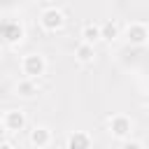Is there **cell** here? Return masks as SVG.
<instances>
[{"label": "cell", "mask_w": 149, "mask_h": 149, "mask_svg": "<svg viewBox=\"0 0 149 149\" xmlns=\"http://www.w3.org/2000/svg\"><path fill=\"white\" fill-rule=\"evenodd\" d=\"M21 70H23L26 77L35 79V77L44 74V70H47V61H44L40 54H28V56H23V61H21Z\"/></svg>", "instance_id": "6da1fadb"}, {"label": "cell", "mask_w": 149, "mask_h": 149, "mask_svg": "<svg viewBox=\"0 0 149 149\" xmlns=\"http://www.w3.org/2000/svg\"><path fill=\"white\" fill-rule=\"evenodd\" d=\"M130 130H133V123H130L128 116L116 114V116L109 119V133H112L114 137H119V140H128V137H130Z\"/></svg>", "instance_id": "7a4b0ae2"}, {"label": "cell", "mask_w": 149, "mask_h": 149, "mask_svg": "<svg viewBox=\"0 0 149 149\" xmlns=\"http://www.w3.org/2000/svg\"><path fill=\"white\" fill-rule=\"evenodd\" d=\"M40 23H42V28L44 30H49V33H54V30H58V28H63V23H65V16H63V12L61 9H44L42 12V16H40Z\"/></svg>", "instance_id": "3957f363"}, {"label": "cell", "mask_w": 149, "mask_h": 149, "mask_svg": "<svg viewBox=\"0 0 149 149\" xmlns=\"http://www.w3.org/2000/svg\"><path fill=\"white\" fill-rule=\"evenodd\" d=\"M126 40L130 44H144L149 40V28L144 23H130L126 30Z\"/></svg>", "instance_id": "277c9868"}, {"label": "cell", "mask_w": 149, "mask_h": 149, "mask_svg": "<svg viewBox=\"0 0 149 149\" xmlns=\"http://www.w3.org/2000/svg\"><path fill=\"white\" fill-rule=\"evenodd\" d=\"M26 126V114L21 109H12L5 114V128L7 130H23Z\"/></svg>", "instance_id": "5b68a950"}, {"label": "cell", "mask_w": 149, "mask_h": 149, "mask_svg": "<svg viewBox=\"0 0 149 149\" xmlns=\"http://www.w3.org/2000/svg\"><path fill=\"white\" fill-rule=\"evenodd\" d=\"M49 142H51V133H49V128L40 126V128H33V130H30V144H33L35 149H44Z\"/></svg>", "instance_id": "8992f818"}, {"label": "cell", "mask_w": 149, "mask_h": 149, "mask_svg": "<svg viewBox=\"0 0 149 149\" xmlns=\"http://www.w3.org/2000/svg\"><path fill=\"white\" fill-rule=\"evenodd\" d=\"M68 149H91V137L86 135V133H79V130H74L70 137H68V144H65Z\"/></svg>", "instance_id": "52a82bcc"}, {"label": "cell", "mask_w": 149, "mask_h": 149, "mask_svg": "<svg viewBox=\"0 0 149 149\" xmlns=\"http://www.w3.org/2000/svg\"><path fill=\"white\" fill-rule=\"evenodd\" d=\"M2 37L7 40V42H19L21 37H23V28L19 26V23H14V21H9V23H5L2 26Z\"/></svg>", "instance_id": "ba28073f"}, {"label": "cell", "mask_w": 149, "mask_h": 149, "mask_svg": "<svg viewBox=\"0 0 149 149\" xmlns=\"http://www.w3.org/2000/svg\"><path fill=\"white\" fill-rule=\"evenodd\" d=\"M98 40H102V33H100V26L98 23H86L81 28V42H88V44H95Z\"/></svg>", "instance_id": "9c48e42d"}, {"label": "cell", "mask_w": 149, "mask_h": 149, "mask_svg": "<svg viewBox=\"0 0 149 149\" xmlns=\"http://www.w3.org/2000/svg\"><path fill=\"white\" fill-rule=\"evenodd\" d=\"M74 56H77V61H81V63H91V61H93V56H95V49H93V44L81 42V44H77Z\"/></svg>", "instance_id": "30bf717a"}, {"label": "cell", "mask_w": 149, "mask_h": 149, "mask_svg": "<svg viewBox=\"0 0 149 149\" xmlns=\"http://www.w3.org/2000/svg\"><path fill=\"white\" fill-rule=\"evenodd\" d=\"M16 93L19 95H23V98H30V95H35L37 93V86H35V79H23V81H19L16 84Z\"/></svg>", "instance_id": "8fae6325"}, {"label": "cell", "mask_w": 149, "mask_h": 149, "mask_svg": "<svg viewBox=\"0 0 149 149\" xmlns=\"http://www.w3.org/2000/svg\"><path fill=\"white\" fill-rule=\"evenodd\" d=\"M100 33H102V40H116L119 37V26L114 23V21H105L102 26H100Z\"/></svg>", "instance_id": "7c38bea8"}, {"label": "cell", "mask_w": 149, "mask_h": 149, "mask_svg": "<svg viewBox=\"0 0 149 149\" xmlns=\"http://www.w3.org/2000/svg\"><path fill=\"white\" fill-rule=\"evenodd\" d=\"M121 149H142V144H140V142H135V140H123Z\"/></svg>", "instance_id": "4fadbf2b"}, {"label": "cell", "mask_w": 149, "mask_h": 149, "mask_svg": "<svg viewBox=\"0 0 149 149\" xmlns=\"http://www.w3.org/2000/svg\"><path fill=\"white\" fill-rule=\"evenodd\" d=\"M0 149H14V147H12L9 142H2V144H0Z\"/></svg>", "instance_id": "5bb4252c"}]
</instances>
